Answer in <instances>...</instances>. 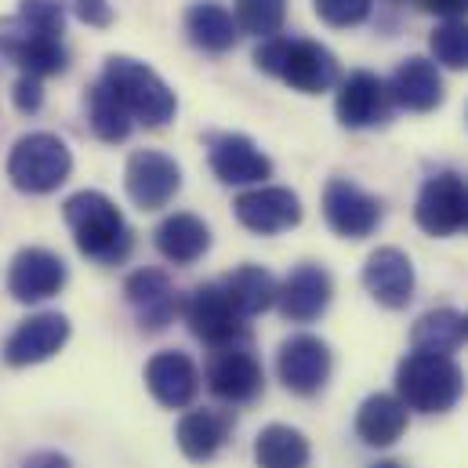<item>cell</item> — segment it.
Wrapping results in <instances>:
<instances>
[{"label":"cell","instance_id":"1","mask_svg":"<svg viewBox=\"0 0 468 468\" xmlns=\"http://www.w3.org/2000/svg\"><path fill=\"white\" fill-rule=\"evenodd\" d=\"M62 218L73 233V243L84 258L99 261V265H120L127 261L131 247H134V233L123 222L120 207L99 189H84L73 193L62 204Z\"/></svg>","mask_w":468,"mask_h":468},{"label":"cell","instance_id":"2","mask_svg":"<svg viewBox=\"0 0 468 468\" xmlns=\"http://www.w3.org/2000/svg\"><path fill=\"white\" fill-rule=\"evenodd\" d=\"M254 66L302 95H324L338 84L342 69L331 48L305 37H269L254 48Z\"/></svg>","mask_w":468,"mask_h":468},{"label":"cell","instance_id":"3","mask_svg":"<svg viewBox=\"0 0 468 468\" xmlns=\"http://www.w3.org/2000/svg\"><path fill=\"white\" fill-rule=\"evenodd\" d=\"M396 396L407 410L418 414H447L465 396V370L451 356L410 352L396 367Z\"/></svg>","mask_w":468,"mask_h":468},{"label":"cell","instance_id":"4","mask_svg":"<svg viewBox=\"0 0 468 468\" xmlns=\"http://www.w3.org/2000/svg\"><path fill=\"white\" fill-rule=\"evenodd\" d=\"M102 84L123 102V110L131 113V120L145 123V127H164L171 123L178 113L175 91L160 80L156 69H149L138 58L127 55H110L106 69H102Z\"/></svg>","mask_w":468,"mask_h":468},{"label":"cell","instance_id":"5","mask_svg":"<svg viewBox=\"0 0 468 468\" xmlns=\"http://www.w3.org/2000/svg\"><path fill=\"white\" fill-rule=\"evenodd\" d=\"M69 171H73V153L66 149V142L58 134L33 131L11 145L7 178L18 193H29V197L55 193L69 178Z\"/></svg>","mask_w":468,"mask_h":468},{"label":"cell","instance_id":"6","mask_svg":"<svg viewBox=\"0 0 468 468\" xmlns=\"http://www.w3.org/2000/svg\"><path fill=\"white\" fill-rule=\"evenodd\" d=\"M182 316L193 331V338H200L204 346L215 352L222 349H243L247 342V324L239 316L226 287L222 283H200L189 291V298L182 302Z\"/></svg>","mask_w":468,"mask_h":468},{"label":"cell","instance_id":"7","mask_svg":"<svg viewBox=\"0 0 468 468\" xmlns=\"http://www.w3.org/2000/svg\"><path fill=\"white\" fill-rule=\"evenodd\" d=\"M0 55H7L26 77H58L69 66L66 44L62 37L40 29L37 22H29L26 15H7L0 18Z\"/></svg>","mask_w":468,"mask_h":468},{"label":"cell","instance_id":"8","mask_svg":"<svg viewBox=\"0 0 468 468\" xmlns=\"http://www.w3.org/2000/svg\"><path fill=\"white\" fill-rule=\"evenodd\" d=\"M414 218L429 236H454L468 229V182L454 171L432 175L418 193Z\"/></svg>","mask_w":468,"mask_h":468},{"label":"cell","instance_id":"9","mask_svg":"<svg viewBox=\"0 0 468 468\" xmlns=\"http://www.w3.org/2000/svg\"><path fill=\"white\" fill-rule=\"evenodd\" d=\"M123 186H127V197L134 200V207L160 211V207H167L178 197V189H182V167L167 153L138 149V153L127 156Z\"/></svg>","mask_w":468,"mask_h":468},{"label":"cell","instance_id":"10","mask_svg":"<svg viewBox=\"0 0 468 468\" xmlns=\"http://www.w3.org/2000/svg\"><path fill=\"white\" fill-rule=\"evenodd\" d=\"M66 280H69V269L55 250L22 247L7 269V294L22 305H37V302L55 298L66 287Z\"/></svg>","mask_w":468,"mask_h":468},{"label":"cell","instance_id":"11","mask_svg":"<svg viewBox=\"0 0 468 468\" xmlns=\"http://www.w3.org/2000/svg\"><path fill=\"white\" fill-rule=\"evenodd\" d=\"M335 356L324 338L316 335H294L276 352V374L294 396H316L331 378Z\"/></svg>","mask_w":468,"mask_h":468},{"label":"cell","instance_id":"12","mask_svg":"<svg viewBox=\"0 0 468 468\" xmlns=\"http://www.w3.org/2000/svg\"><path fill=\"white\" fill-rule=\"evenodd\" d=\"M233 211L236 222L258 236L287 233L302 222V200H298V193H291L283 186H254V189L239 193Z\"/></svg>","mask_w":468,"mask_h":468},{"label":"cell","instance_id":"13","mask_svg":"<svg viewBox=\"0 0 468 468\" xmlns=\"http://www.w3.org/2000/svg\"><path fill=\"white\" fill-rule=\"evenodd\" d=\"M123 294H127V305L134 309L138 316V327L145 335H160L175 324V316L182 313V298L175 291V283L167 280V272L160 269H138L127 276L123 283Z\"/></svg>","mask_w":468,"mask_h":468},{"label":"cell","instance_id":"14","mask_svg":"<svg viewBox=\"0 0 468 468\" xmlns=\"http://www.w3.org/2000/svg\"><path fill=\"white\" fill-rule=\"evenodd\" d=\"M324 218L346 239H363L381 226V200L349 178H331L324 189Z\"/></svg>","mask_w":468,"mask_h":468},{"label":"cell","instance_id":"15","mask_svg":"<svg viewBox=\"0 0 468 468\" xmlns=\"http://www.w3.org/2000/svg\"><path fill=\"white\" fill-rule=\"evenodd\" d=\"M335 298V280L324 265H298L283 283H280V294H276V305L283 313V320L291 324H313L327 313Z\"/></svg>","mask_w":468,"mask_h":468},{"label":"cell","instance_id":"16","mask_svg":"<svg viewBox=\"0 0 468 468\" xmlns=\"http://www.w3.org/2000/svg\"><path fill=\"white\" fill-rule=\"evenodd\" d=\"M335 113L342 120V127L363 131V127H378L392 113V99H388V84L367 69L349 73L338 84V99H335Z\"/></svg>","mask_w":468,"mask_h":468},{"label":"cell","instance_id":"17","mask_svg":"<svg viewBox=\"0 0 468 468\" xmlns=\"http://www.w3.org/2000/svg\"><path fill=\"white\" fill-rule=\"evenodd\" d=\"M66 342H69V320L62 313H37L11 331V338L4 342V359L11 367H33L51 359Z\"/></svg>","mask_w":468,"mask_h":468},{"label":"cell","instance_id":"18","mask_svg":"<svg viewBox=\"0 0 468 468\" xmlns=\"http://www.w3.org/2000/svg\"><path fill=\"white\" fill-rule=\"evenodd\" d=\"M145 388L153 392V399L167 410H182L197 399L200 392V370L186 352H156L145 363Z\"/></svg>","mask_w":468,"mask_h":468},{"label":"cell","instance_id":"19","mask_svg":"<svg viewBox=\"0 0 468 468\" xmlns=\"http://www.w3.org/2000/svg\"><path fill=\"white\" fill-rule=\"evenodd\" d=\"M211 171L226 186H261L272 178V160L247 134H215L211 138Z\"/></svg>","mask_w":468,"mask_h":468},{"label":"cell","instance_id":"20","mask_svg":"<svg viewBox=\"0 0 468 468\" xmlns=\"http://www.w3.org/2000/svg\"><path fill=\"white\" fill-rule=\"evenodd\" d=\"M363 287L385 309H407L414 298V265L399 247H378L363 265Z\"/></svg>","mask_w":468,"mask_h":468},{"label":"cell","instance_id":"21","mask_svg":"<svg viewBox=\"0 0 468 468\" xmlns=\"http://www.w3.org/2000/svg\"><path fill=\"white\" fill-rule=\"evenodd\" d=\"M207 388L226 403H250L265 388V370L247 349H222L207 363Z\"/></svg>","mask_w":468,"mask_h":468},{"label":"cell","instance_id":"22","mask_svg":"<svg viewBox=\"0 0 468 468\" xmlns=\"http://www.w3.org/2000/svg\"><path fill=\"white\" fill-rule=\"evenodd\" d=\"M388 99H392V106H399L407 113H432L443 102V77H440L436 62H429L421 55L399 62L388 80Z\"/></svg>","mask_w":468,"mask_h":468},{"label":"cell","instance_id":"23","mask_svg":"<svg viewBox=\"0 0 468 468\" xmlns=\"http://www.w3.org/2000/svg\"><path fill=\"white\" fill-rule=\"evenodd\" d=\"M153 243H156V250H160L167 261H175V265H193V261H200V258L207 254V247H211V229H207L197 215L178 211V215H167V218L156 226Z\"/></svg>","mask_w":468,"mask_h":468},{"label":"cell","instance_id":"24","mask_svg":"<svg viewBox=\"0 0 468 468\" xmlns=\"http://www.w3.org/2000/svg\"><path fill=\"white\" fill-rule=\"evenodd\" d=\"M403 432H407V407L399 396L374 392L363 399V407L356 414V436L367 447H392Z\"/></svg>","mask_w":468,"mask_h":468},{"label":"cell","instance_id":"25","mask_svg":"<svg viewBox=\"0 0 468 468\" xmlns=\"http://www.w3.org/2000/svg\"><path fill=\"white\" fill-rule=\"evenodd\" d=\"M186 37L200 51L222 55V51H233L236 37H239V26H236L233 11L226 4H218V0H197L186 11Z\"/></svg>","mask_w":468,"mask_h":468},{"label":"cell","instance_id":"26","mask_svg":"<svg viewBox=\"0 0 468 468\" xmlns=\"http://www.w3.org/2000/svg\"><path fill=\"white\" fill-rule=\"evenodd\" d=\"M229 414L222 410H189L178 421V447L189 462H211L229 443Z\"/></svg>","mask_w":468,"mask_h":468},{"label":"cell","instance_id":"27","mask_svg":"<svg viewBox=\"0 0 468 468\" xmlns=\"http://www.w3.org/2000/svg\"><path fill=\"white\" fill-rule=\"evenodd\" d=\"M222 287H226L229 302L239 309L243 320H247V316H258V313H265V309H272V305H276V294H280L276 276H272L269 269H261V265H239V269H233V272L222 280Z\"/></svg>","mask_w":468,"mask_h":468},{"label":"cell","instance_id":"28","mask_svg":"<svg viewBox=\"0 0 468 468\" xmlns=\"http://www.w3.org/2000/svg\"><path fill=\"white\" fill-rule=\"evenodd\" d=\"M313 458L309 440L291 425H269L254 440V462L258 468H305Z\"/></svg>","mask_w":468,"mask_h":468},{"label":"cell","instance_id":"29","mask_svg":"<svg viewBox=\"0 0 468 468\" xmlns=\"http://www.w3.org/2000/svg\"><path fill=\"white\" fill-rule=\"evenodd\" d=\"M414 352H432V356H451L465 342V316L454 309H432L425 313L414 331H410Z\"/></svg>","mask_w":468,"mask_h":468},{"label":"cell","instance_id":"30","mask_svg":"<svg viewBox=\"0 0 468 468\" xmlns=\"http://www.w3.org/2000/svg\"><path fill=\"white\" fill-rule=\"evenodd\" d=\"M88 120H91L95 138H102V142H110V145L123 142V138L131 134V127H134V120L123 110V102H120L102 80L91 84V91H88Z\"/></svg>","mask_w":468,"mask_h":468},{"label":"cell","instance_id":"31","mask_svg":"<svg viewBox=\"0 0 468 468\" xmlns=\"http://www.w3.org/2000/svg\"><path fill=\"white\" fill-rule=\"evenodd\" d=\"M233 18L239 33H250L258 40L280 37V29L287 22V0H236Z\"/></svg>","mask_w":468,"mask_h":468},{"label":"cell","instance_id":"32","mask_svg":"<svg viewBox=\"0 0 468 468\" xmlns=\"http://www.w3.org/2000/svg\"><path fill=\"white\" fill-rule=\"evenodd\" d=\"M429 48L440 66L468 69V18H447L429 33Z\"/></svg>","mask_w":468,"mask_h":468},{"label":"cell","instance_id":"33","mask_svg":"<svg viewBox=\"0 0 468 468\" xmlns=\"http://www.w3.org/2000/svg\"><path fill=\"white\" fill-rule=\"evenodd\" d=\"M374 0H313V11L320 15V22L335 26V29H349L370 18Z\"/></svg>","mask_w":468,"mask_h":468},{"label":"cell","instance_id":"34","mask_svg":"<svg viewBox=\"0 0 468 468\" xmlns=\"http://www.w3.org/2000/svg\"><path fill=\"white\" fill-rule=\"evenodd\" d=\"M18 15H26L29 22H37L55 37L66 33V7L58 0H18Z\"/></svg>","mask_w":468,"mask_h":468},{"label":"cell","instance_id":"35","mask_svg":"<svg viewBox=\"0 0 468 468\" xmlns=\"http://www.w3.org/2000/svg\"><path fill=\"white\" fill-rule=\"evenodd\" d=\"M62 7H73V15L80 18V22H88V26H110L113 22V7H110V0H58Z\"/></svg>","mask_w":468,"mask_h":468},{"label":"cell","instance_id":"36","mask_svg":"<svg viewBox=\"0 0 468 468\" xmlns=\"http://www.w3.org/2000/svg\"><path fill=\"white\" fill-rule=\"evenodd\" d=\"M11 99H15V110L18 113H37L44 106V91H40V80L37 77H18L15 88H11Z\"/></svg>","mask_w":468,"mask_h":468},{"label":"cell","instance_id":"37","mask_svg":"<svg viewBox=\"0 0 468 468\" xmlns=\"http://www.w3.org/2000/svg\"><path fill=\"white\" fill-rule=\"evenodd\" d=\"M418 7L429 11V15H440L443 22L447 18H465L468 15V0H418Z\"/></svg>","mask_w":468,"mask_h":468},{"label":"cell","instance_id":"38","mask_svg":"<svg viewBox=\"0 0 468 468\" xmlns=\"http://www.w3.org/2000/svg\"><path fill=\"white\" fill-rule=\"evenodd\" d=\"M22 468H73V465H69V458L55 454V451H44V454H33Z\"/></svg>","mask_w":468,"mask_h":468},{"label":"cell","instance_id":"39","mask_svg":"<svg viewBox=\"0 0 468 468\" xmlns=\"http://www.w3.org/2000/svg\"><path fill=\"white\" fill-rule=\"evenodd\" d=\"M374 468H403V465H396V462H378Z\"/></svg>","mask_w":468,"mask_h":468},{"label":"cell","instance_id":"40","mask_svg":"<svg viewBox=\"0 0 468 468\" xmlns=\"http://www.w3.org/2000/svg\"><path fill=\"white\" fill-rule=\"evenodd\" d=\"M465 338H468V316H465Z\"/></svg>","mask_w":468,"mask_h":468}]
</instances>
